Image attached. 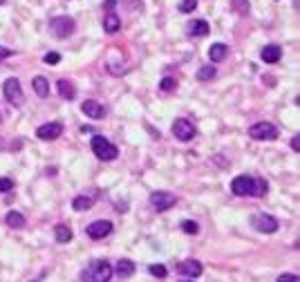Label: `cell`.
<instances>
[{
	"instance_id": "cell-1",
	"label": "cell",
	"mask_w": 300,
	"mask_h": 282,
	"mask_svg": "<svg viewBox=\"0 0 300 282\" xmlns=\"http://www.w3.org/2000/svg\"><path fill=\"white\" fill-rule=\"evenodd\" d=\"M269 191V184L262 177L240 175L231 181V193L237 197H262Z\"/></svg>"
},
{
	"instance_id": "cell-2",
	"label": "cell",
	"mask_w": 300,
	"mask_h": 282,
	"mask_svg": "<svg viewBox=\"0 0 300 282\" xmlns=\"http://www.w3.org/2000/svg\"><path fill=\"white\" fill-rule=\"evenodd\" d=\"M112 273H115V269H112V264L108 260H94L81 271V280L83 282H110Z\"/></svg>"
},
{
	"instance_id": "cell-3",
	"label": "cell",
	"mask_w": 300,
	"mask_h": 282,
	"mask_svg": "<svg viewBox=\"0 0 300 282\" xmlns=\"http://www.w3.org/2000/svg\"><path fill=\"white\" fill-rule=\"evenodd\" d=\"M90 144H92V150H94V154L101 161H115L119 157V148L112 141H108L103 134H94Z\"/></svg>"
},
{
	"instance_id": "cell-4",
	"label": "cell",
	"mask_w": 300,
	"mask_h": 282,
	"mask_svg": "<svg viewBox=\"0 0 300 282\" xmlns=\"http://www.w3.org/2000/svg\"><path fill=\"white\" fill-rule=\"evenodd\" d=\"M278 126L271 121H258L249 128V137L255 139V141H271V139H278Z\"/></svg>"
},
{
	"instance_id": "cell-5",
	"label": "cell",
	"mask_w": 300,
	"mask_h": 282,
	"mask_svg": "<svg viewBox=\"0 0 300 282\" xmlns=\"http://www.w3.org/2000/svg\"><path fill=\"white\" fill-rule=\"evenodd\" d=\"M2 94H5V99L14 108H21L23 103H25V94H23L21 81H18L16 76H9V79H5V83H2Z\"/></svg>"
},
{
	"instance_id": "cell-6",
	"label": "cell",
	"mask_w": 300,
	"mask_h": 282,
	"mask_svg": "<svg viewBox=\"0 0 300 282\" xmlns=\"http://www.w3.org/2000/svg\"><path fill=\"white\" fill-rule=\"evenodd\" d=\"M74 29H76V22L69 16H56L49 21V32L56 38H68L69 34H74Z\"/></svg>"
},
{
	"instance_id": "cell-7",
	"label": "cell",
	"mask_w": 300,
	"mask_h": 282,
	"mask_svg": "<svg viewBox=\"0 0 300 282\" xmlns=\"http://www.w3.org/2000/svg\"><path fill=\"white\" fill-rule=\"evenodd\" d=\"M251 226L260 233H276L278 231V219L269 213H255L251 217Z\"/></svg>"
},
{
	"instance_id": "cell-8",
	"label": "cell",
	"mask_w": 300,
	"mask_h": 282,
	"mask_svg": "<svg viewBox=\"0 0 300 282\" xmlns=\"http://www.w3.org/2000/svg\"><path fill=\"white\" fill-rule=\"evenodd\" d=\"M175 204H177V197H175L173 193H168V191H157V193L150 195V206H153L155 211H159V213L173 208Z\"/></svg>"
},
{
	"instance_id": "cell-9",
	"label": "cell",
	"mask_w": 300,
	"mask_h": 282,
	"mask_svg": "<svg viewBox=\"0 0 300 282\" xmlns=\"http://www.w3.org/2000/svg\"><path fill=\"white\" fill-rule=\"evenodd\" d=\"M61 134H63V123H58V121L43 123V126L36 128V137L43 139V141H54V139H58Z\"/></svg>"
},
{
	"instance_id": "cell-10",
	"label": "cell",
	"mask_w": 300,
	"mask_h": 282,
	"mask_svg": "<svg viewBox=\"0 0 300 282\" xmlns=\"http://www.w3.org/2000/svg\"><path fill=\"white\" fill-rule=\"evenodd\" d=\"M195 126L188 121V119H177V121L173 123V134L179 139V141H190V139L195 137Z\"/></svg>"
},
{
	"instance_id": "cell-11",
	"label": "cell",
	"mask_w": 300,
	"mask_h": 282,
	"mask_svg": "<svg viewBox=\"0 0 300 282\" xmlns=\"http://www.w3.org/2000/svg\"><path fill=\"white\" fill-rule=\"evenodd\" d=\"M85 233L92 239H103L112 233V222H108V219H96V222H92L88 229H85Z\"/></svg>"
},
{
	"instance_id": "cell-12",
	"label": "cell",
	"mask_w": 300,
	"mask_h": 282,
	"mask_svg": "<svg viewBox=\"0 0 300 282\" xmlns=\"http://www.w3.org/2000/svg\"><path fill=\"white\" fill-rule=\"evenodd\" d=\"M81 112H83L85 117H90V119H103L106 117V108L101 106L99 101H92V99H88V101L81 103Z\"/></svg>"
},
{
	"instance_id": "cell-13",
	"label": "cell",
	"mask_w": 300,
	"mask_h": 282,
	"mask_svg": "<svg viewBox=\"0 0 300 282\" xmlns=\"http://www.w3.org/2000/svg\"><path fill=\"white\" fill-rule=\"evenodd\" d=\"M177 271L182 273V276L197 278V276H202V271H204V266H202V262H197V260H184V262H179Z\"/></svg>"
},
{
	"instance_id": "cell-14",
	"label": "cell",
	"mask_w": 300,
	"mask_h": 282,
	"mask_svg": "<svg viewBox=\"0 0 300 282\" xmlns=\"http://www.w3.org/2000/svg\"><path fill=\"white\" fill-rule=\"evenodd\" d=\"M186 32H188L190 36H208V34H211V27H208L206 21L197 18V21H190L188 25H186Z\"/></svg>"
},
{
	"instance_id": "cell-15",
	"label": "cell",
	"mask_w": 300,
	"mask_h": 282,
	"mask_svg": "<svg viewBox=\"0 0 300 282\" xmlns=\"http://www.w3.org/2000/svg\"><path fill=\"white\" fill-rule=\"evenodd\" d=\"M227 56H229V45L227 43H213L211 47H208V59H211L213 63H222Z\"/></svg>"
},
{
	"instance_id": "cell-16",
	"label": "cell",
	"mask_w": 300,
	"mask_h": 282,
	"mask_svg": "<svg viewBox=\"0 0 300 282\" xmlns=\"http://www.w3.org/2000/svg\"><path fill=\"white\" fill-rule=\"evenodd\" d=\"M260 59H262L264 63H278V61L282 59V49H280V45H267V47L260 52Z\"/></svg>"
},
{
	"instance_id": "cell-17",
	"label": "cell",
	"mask_w": 300,
	"mask_h": 282,
	"mask_svg": "<svg viewBox=\"0 0 300 282\" xmlns=\"http://www.w3.org/2000/svg\"><path fill=\"white\" fill-rule=\"evenodd\" d=\"M32 87H34V92H36L41 99H47V96H49V81L45 79V76H34V79H32Z\"/></svg>"
},
{
	"instance_id": "cell-18",
	"label": "cell",
	"mask_w": 300,
	"mask_h": 282,
	"mask_svg": "<svg viewBox=\"0 0 300 282\" xmlns=\"http://www.w3.org/2000/svg\"><path fill=\"white\" fill-rule=\"evenodd\" d=\"M56 92L61 94V99H65V101H72L74 96H76V90H74V86L69 83V81H65V79H61L56 83Z\"/></svg>"
},
{
	"instance_id": "cell-19",
	"label": "cell",
	"mask_w": 300,
	"mask_h": 282,
	"mask_svg": "<svg viewBox=\"0 0 300 282\" xmlns=\"http://www.w3.org/2000/svg\"><path fill=\"white\" fill-rule=\"evenodd\" d=\"M92 206H94V197H90V195H76L72 199L74 211H90Z\"/></svg>"
},
{
	"instance_id": "cell-20",
	"label": "cell",
	"mask_w": 300,
	"mask_h": 282,
	"mask_svg": "<svg viewBox=\"0 0 300 282\" xmlns=\"http://www.w3.org/2000/svg\"><path fill=\"white\" fill-rule=\"evenodd\" d=\"M103 29H106V34H116L119 32V29H121V21H119V16L110 11V14L103 18Z\"/></svg>"
},
{
	"instance_id": "cell-21",
	"label": "cell",
	"mask_w": 300,
	"mask_h": 282,
	"mask_svg": "<svg viewBox=\"0 0 300 282\" xmlns=\"http://www.w3.org/2000/svg\"><path fill=\"white\" fill-rule=\"evenodd\" d=\"M112 269H115V273H119L121 278H128V276H132V273H135V262L123 258V260H119V262H116V266H112Z\"/></svg>"
},
{
	"instance_id": "cell-22",
	"label": "cell",
	"mask_w": 300,
	"mask_h": 282,
	"mask_svg": "<svg viewBox=\"0 0 300 282\" xmlns=\"http://www.w3.org/2000/svg\"><path fill=\"white\" fill-rule=\"evenodd\" d=\"M54 239H56V242H61V244L69 242V239H72V229H69V226H65V224L54 226Z\"/></svg>"
},
{
	"instance_id": "cell-23",
	"label": "cell",
	"mask_w": 300,
	"mask_h": 282,
	"mask_svg": "<svg viewBox=\"0 0 300 282\" xmlns=\"http://www.w3.org/2000/svg\"><path fill=\"white\" fill-rule=\"evenodd\" d=\"M5 222L11 229H23V226H25V217H23V213H18V211H9V213L5 215Z\"/></svg>"
},
{
	"instance_id": "cell-24",
	"label": "cell",
	"mask_w": 300,
	"mask_h": 282,
	"mask_svg": "<svg viewBox=\"0 0 300 282\" xmlns=\"http://www.w3.org/2000/svg\"><path fill=\"white\" fill-rule=\"evenodd\" d=\"M217 76V69L213 65H202L197 69V81H213Z\"/></svg>"
},
{
	"instance_id": "cell-25",
	"label": "cell",
	"mask_w": 300,
	"mask_h": 282,
	"mask_svg": "<svg viewBox=\"0 0 300 282\" xmlns=\"http://www.w3.org/2000/svg\"><path fill=\"white\" fill-rule=\"evenodd\" d=\"M231 7H233V11H237L240 16H247L249 14V0H231Z\"/></svg>"
},
{
	"instance_id": "cell-26",
	"label": "cell",
	"mask_w": 300,
	"mask_h": 282,
	"mask_svg": "<svg viewBox=\"0 0 300 282\" xmlns=\"http://www.w3.org/2000/svg\"><path fill=\"white\" fill-rule=\"evenodd\" d=\"M175 87H177V81H175L173 76H166V79L159 81V90L162 92H173Z\"/></svg>"
},
{
	"instance_id": "cell-27",
	"label": "cell",
	"mask_w": 300,
	"mask_h": 282,
	"mask_svg": "<svg viewBox=\"0 0 300 282\" xmlns=\"http://www.w3.org/2000/svg\"><path fill=\"white\" fill-rule=\"evenodd\" d=\"M182 231L188 235H197L200 233V226H197V222H193V219H184V222H182Z\"/></svg>"
},
{
	"instance_id": "cell-28",
	"label": "cell",
	"mask_w": 300,
	"mask_h": 282,
	"mask_svg": "<svg viewBox=\"0 0 300 282\" xmlns=\"http://www.w3.org/2000/svg\"><path fill=\"white\" fill-rule=\"evenodd\" d=\"M195 9H197V0H182L179 2V11H184V14H190Z\"/></svg>"
},
{
	"instance_id": "cell-29",
	"label": "cell",
	"mask_w": 300,
	"mask_h": 282,
	"mask_svg": "<svg viewBox=\"0 0 300 282\" xmlns=\"http://www.w3.org/2000/svg\"><path fill=\"white\" fill-rule=\"evenodd\" d=\"M150 273H153L155 278H166L168 276V269L163 264H150Z\"/></svg>"
},
{
	"instance_id": "cell-30",
	"label": "cell",
	"mask_w": 300,
	"mask_h": 282,
	"mask_svg": "<svg viewBox=\"0 0 300 282\" xmlns=\"http://www.w3.org/2000/svg\"><path fill=\"white\" fill-rule=\"evenodd\" d=\"M14 179H9V177H0V193H9V191H14Z\"/></svg>"
},
{
	"instance_id": "cell-31",
	"label": "cell",
	"mask_w": 300,
	"mask_h": 282,
	"mask_svg": "<svg viewBox=\"0 0 300 282\" xmlns=\"http://www.w3.org/2000/svg\"><path fill=\"white\" fill-rule=\"evenodd\" d=\"M43 61H45L47 65H56L58 61H61V54H58V52H49V54H45V59H43Z\"/></svg>"
},
{
	"instance_id": "cell-32",
	"label": "cell",
	"mask_w": 300,
	"mask_h": 282,
	"mask_svg": "<svg viewBox=\"0 0 300 282\" xmlns=\"http://www.w3.org/2000/svg\"><path fill=\"white\" fill-rule=\"evenodd\" d=\"M278 282H300V278L296 276V273H282V276L278 278Z\"/></svg>"
},
{
	"instance_id": "cell-33",
	"label": "cell",
	"mask_w": 300,
	"mask_h": 282,
	"mask_svg": "<svg viewBox=\"0 0 300 282\" xmlns=\"http://www.w3.org/2000/svg\"><path fill=\"white\" fill-rule=\"evenodd\" d=\"M115 7H116V0H103V9H106V11H108V9L112 11Z\"/></svg>"
},
{
	"instance_id": "cell-34",
	"label": "cell",
	"mask_w": 300,
	"mask_h": 282,
	"mask_svg": "<svg viewBox=\"0 0 300 282\" xmlns=\"http://www.w3.org/2000/svg\"><path fill=\"white\" fill-rule=\"evenodd\" d=\"M11 54H14V52H11V49H7V47H0V61H2V59H7V56H11Z\"/></svg>"
},
{
	"instance_id": "cell-35",
	"label": "cell",
	"mask_w": 300,
	"mask_h": 282,
	"mask_svg": "<svg viewBox=\"0 0 300 282\" xmlns=\"http://www.w3.org/2000/svg\"><path fill=\"white\" fill-rule=\"evenodd\" d=\"M291 148H294L296 152L300 150V137H294V139H291Z\"/></svg>"
},
{
	"instance_id": "cell-36",
	"label": "cell",
	"mask_w": 300,
	"mask_h": 282,
	"mask_svg": "<svg viewBox=\"0 0 300 282\" xmlns=\"http://www.w3.org/2000/svg\"><path fill=\"white\" fill-rule=\"evenodd\" d=\"M179 282H193V280H179Z\"/></svg>"
},
{
	"instance_id": "cell-37",
	"label": "cell",
	"mask_w": 300,
	"mask_h": 282,
	"mask_svg": "<svg viewBox=\"0 0 300 282\" xmlns=\"http://www.w3.org/2000/svg\"><path fill=\"white\" fill-rule=\"evenodd\" d=\"M2 2H5V0H0V5H2Z\"/></svg>"
},
{
	"instance_id": "cell-38",
	"label": "cell",
	"mask_w": 300,
	"mask_h": 282,
	"mask_svg": "<svg viewBox=\"0 0 300 282\" xmlns=\"http://www.w3.org/2000/svg\"><path fill=\"white\" fill-rule=\"evenodd\" d=\"M32 282H38V280H32Z\"/></svg>"
}]
</instances>
